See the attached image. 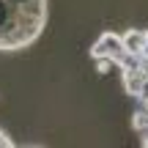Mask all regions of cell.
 I'll list each match as a JSON object with an SVG mask.
<instances>
[{"instance_id":"6da1fadb","label":"cell","mask_w":148,"mask_h":148,"mask_svg":"<svg viewBox=\"0 0 148 148\" xmlns=\"http://www.w3.org/2000/svg\"><path fill=\"white\" fill-rule=\"evenodd\" d=\"M99 74L118 71L123 93L132 99V129L137 143L148 148V27H129L123 33L104 30L88 49Z\"/></svg>"},{"instance_id":"7a4b0ae2","label":"cell","mask_w":148,"mask_h":148,"mask_svg":"<svg viewBox=\"0 0 148 148\" xmlns=\"http://www.w3.org/2000/svg\"><path fill=\"white\" fill-rule=\"evenodd\" d=\"M49 0H0V52H22L41 38Z\"/></svg>"},{"instance_id":"3957f363","label":"cell","mask_w":148,"mask_h":148,"mask_svg":"<svg viewBox=\"0 0 148 148\" xmlns=\"http://www.w3.org/2000/svg\"><path fill=\"white\" fill-rule=\"evenodd\" d=\"M0 148H14V140H11V134L5 129H0Z\"/></svg>"}]
</instances>
